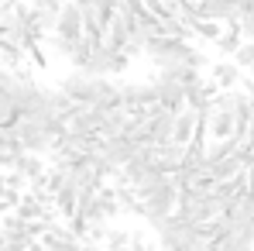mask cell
<instances>
[{
    "instance_id": "2",
    "label": "cell",
    "mask_w": 254,
    "mask_h": 251,
    "mask_svg": "<svg viewBox=\"0 0 254 251\" xmlns=\"http://www.w3.org/2000/svg\"><path fill=\"white\" fill-rule=\"evenodd\" d=\"M127 66H130V59H127L124 52L96 48V52H89V55H86V62L79 66V73H86V76H100V80H110V76L124 73Z\"/></svg>"
},
{
    "instance_id": "9",
    "label": "cell",
    "mask_w": 254,
    "mask_h": 251,
    "mask_svg": "<svg viewBox=\"0 0 254 251\" xmlns=\"http://www.w3.org/2000/svg\"><path fill=\"white\" fill-rule=\"evenodd\" d=\"M148 131H151V141L155 145H169L172 134H175V114L165 110L162 103L148 107Z\"/></svg>"
},
{
    "instance_id": "20",
    "label": "cell",
    "mask_w": 254,
    "mask_h": 251,
    "mask_svg": "<svg viewBox=\"0 0 254 251\" xmlns=\"http://www.w3.org/2000/svg\"><path fill=\"white\" fill-rule=\"evenodd\" d=\"M144 10H148V7H144V0H121V10H117V14H124V17L134 21V17H137V14H144Z\"/></svg>"
},
{
    "instance_id": "1",
    "label": "cell",
    "mask_w": 254,
    "mask_h": 251,
    "mask_svg": "<svg viewBox=\"0 0 254 251\" xmlns=\"http://www.w3.org/2000/svg\"><path fill=\"white\" fill-rule=\"evenodd\" d=\"M117 89H121L124 110H130V114H144L148 107L158 103V89L151 80H124V83H117Z\"/></svg>"
},
{
    "instance_id": "5",
    "label": "cell",
    "mask_w": 254,
    "mask_h": 251,
    "mask_svg": "<svg viewBox=\"0 0 254 251\" xmlns=\"http://www.w3.org/2000/svg\"><path fill=\"white\" fill-rule=\"evenodd\" d=\"M175 210H179V189H175V182H165L158 193H151V196L141 203L144 220H155V217H172Z\"/></svg>"
},
{
    "instance_id": "18",
    "label": "cell",
    "mask_w": 254,
    "mask_h": 251,
    "mask_svg": "<svg viewBox=\"0 0 254 251\" xmlns=\"http://www.w3.org/2000/svg\"><path fill=\"white\" fill-rule=\"evenodd\" d=\"M130 248V231H121V227H110L107 241H103V251H127Z\"/></svg>"
},
{
    "instance_id": "12",
    "label": "cell",
    "mask_w": 254,
    "mask_h": 251,
    "mask_svg": "<svg viewBox=\"0 0 254 251\" xmlns=\"http://www.w3.org/2000/svg\"><path fill=\"white\" fill-rule=\"evenodd\" d=\"M244 80V69L234 62V59H220L210 66V83L216 89H237V83Z\"/></svg>"
},
{
    "instance_id": "8",
    "label": "cell",
    "mask_w": 254,
    "mask_h": 251,
    "mask_svg": "<svg viewBox=\"0 0 254 251\" xmlns=\"http://www.w3.org/2000/svg\"><path fill=\"white\" fill-rule=\"evenodd\" d=\"M199 131H203V110L186 107V110L175 114V134H172V141H179V145H192V141L203 138Z\"/></svg>"
},
{
    "instance_id": "24",
    "label": "cell",
    "mask_w": 254,
    "mask_h": 251,
    "mask_svg": "<svg viewBox=\"0 0 254 251\" xmlns=\"http://www.w3.org/2000/svg\"><path fill=\"white\" fill-rule=\"evenodd\" d=\"M251 238H254V231H251Z\"/></svg>"
},
{
    "instance_id": "3",
    "label": "cell",
    "mask_w": 254,
    "mask_h": 251,
    "mask_svg": "<svg viewBox=\"0 0 254 251\" xmlns=\"http://www.w3.org/2000/svg\"><path fill=\"white\" fill-rule=\"evenodd\" d=\"M14 134H17V141H21V152H28V155H52L55 152V138L45 131L42 124H35V121H17L14 124Z\"/></svg>"
},
{
    "instance_id": "19",
    "label": "cell",
    "mask_w": 254,
    "mask_h": 251,
    "mask_svg": "<svg viewBox=\"0 0 254 251\" xmlns=\"http://www.w3.org/2000/svg\"><path fill=\"white\" fill-rule=\"evenodd\" d=\"M234 62L241 66V69H254V42H244L237 48V55H234Z\"/></svg>"
},
{
    "instance_id": "22",
    "label": "cell",
    "mask_w": 254,
    "mask_h": 251,
    "mask_svg": "<svg viewBox=\"0 0 254 251\" xmlns=\"http://www.w3.org/2000/svg\"><path fill=\"white\" fill-rule=\"evenodd\" d=\"M234 3H237V7H241L244 14H248V10H254V0H234Z\"/></svg>"
},
{
    "instance_id": "10",
    "label": "cell",
    "mask_w": 254,
    "mask_h": 251,
    "mask_svg": "<svg viewBox=\"0 0 254 251\" xmlns=\"http://www.w3.org/2000/svg\"><path fill=\"white\" fill-rule=\"evenodd\" d=\"M86 31V21H83V7L79 3H72V0H65V7H62V14H59V21H55V35H62V38H72V42H79Z\"/></svg>"
},
{
    "instance_id": "17",
    "label": "cell",
    "mask_w": 254,
    "mask_h": 251,
    "mask_svg": "<svg viewBox=\"0 0 254 251\" xmlns=\"http://www.w3.org/2000/svg\"><path fill=\"white\" fill-rule=\"evenodd\" d=\"M21 121V114H17V103L7 96V93H0V131L3 127H14Z\"/></svg>"
},
{
    "instance_id": "4",
    "label": "cell",
    "mask_w": 254,
    "mask_h": 251,
    "mask_svg": "<svg viewBox=\"0 0 254 251\" xmlns=\"http://www.w3.org/2000/svg\"><path fill=\"white\" fill-rule=\"evenodd\" d=\"M137 141L130 138V134H117V138H100V155H103V162H110L114 168H124L134 155H137Z\"/></svg>"
},
{
    "instance_id": "15",
    "label": "cell",
    "mask_w": 254,
    "mask_h": 251,
    "mask_svg": "<svg viewBox=\"0 0 254 251\" xmlns=\"http://www.w3.org/2000/svg\"><path fill=\"white\" fill-rule=\"evenodd\" d=\"M244 42H248V38L241 35V28H223V35L216 38V45H213V48H216L220 55H227V59H234V55H237V48H241Z\"/></svg>"
},
{
    "instance_id": "13",
    "label": "cell",
    "mask_w": 254,
    "mask_h": 251,
    "mask_svg": "<svg viewBox=\"0 0 254 251\" xmlns=\"http://www.w3.org/2000/svg\"><path fill=\"white\" fill-rule=\"evenodd\" d=\"M155 152H158V166L165 168L169 175H175L182 162H186V145H179V141H169V145H155Z\"/></svg>"
},
{
    "instance_id": "23",
    "label": "cell",
    "mask_w": 254,
    "mask_h": 251,
    "mask_svg": "<svg viewBox=\"0 0 254 251\" xmlns=\"http://www.w3.org/2000/svg\"><path fill=\"white\" fill-rule=\"evenodd\" d=\"M0 248H3V217H0Z\"/></svg>"
},
{
    "instance_id": "14",
    "label": "cell",
    "mask_w": 254,
    "mask_h": 251,
    "mask_svg": "<svg viewBox=\"0 0 254 251\" xmlns=\"http://www.w3.org/2000/svg\"><path fill=\"white\" fill-rule=\"evenodd\" d=\"M62 7H65V0H35V3H31V10L38 14V21H42V28L48 35L55 31V21H59V14H62Z\"/></svg>"
},
{
    "instance_id": "21",
    "label": "cell",
    "mask_w": 254,
    "mask_h": 251,
    "mask_svg": "<svg viewBox=\"0 0 254 251\" xmlns=\"http://www.w3.org/2000/svg\"><path fill=\"white\" fill-rule=\"evenodd\" d=\"M237 28H241V35H244L248 42H254V10H248V14L241 17V24H237Z\"/></svg>"
},
{
    "instance_id": "16",
    "label": "cell",
    "mask_w": 254,
    "mask_h": 251,
    "mask_svg": "<svg viewBox=\"0 0 254 251\" xmlns=\"http://www.w3.org/2000/svg\"><path fill=\"white\" fill-rule=\"evenodd\" d=\"M45 48H48L55 59H69V62H72V59H76V48H79V42L62 38V35H55V31H52V35L45 38Z\"/></svg>"
},
{
    "instance_id": "7",
    "label": "cell",
    "mask_w": 254,
    "mask_h": 251,
    "mask_svg": "<svg viewBox=\"0 0 254 251\" xmlns=\"http://www.w3.org/2000/svg\"><path fill=\"white\" fill-rule=\"evenodd\" d=\"M151 83H155V89H158V103H162L165 110H172V114L186 110V86L182 83H175V80L165 76V73H155Z\"/></svg>"
},
{
    "instance_id": "6",
    "label": "cell",
    "mask_w": 254,
    "mask_h": 251,
    "mask_svg": "<svg viewBox=\"0 0 254 251\" xmlns=\"http://www.w3.org/2000/svg\"><path fill=\"white\" fill-rule=\"evenodd\" d=\"M83 238L72 234V227H62V224H48L38 238V248L42 251H79Z\"/></svg>"
},
{
    "instance_id": "11",
    "label": "cell",
    "mask_w": 254,
    "mask_h": 251,
    "mask_svg": "<svg viewBox=\"0 0 254 251\" xmlns=\"http://www.w3.org/2000/svg\"><path fill=\"white\" fill-rule=\"evenodd\" d=\"M10 172H14L17 179H24L28 186H35V189H38V186H45L48 166L42 162V155H28V152H24V155H17V162H14Z\"/></svg>"
}]
</instances>
